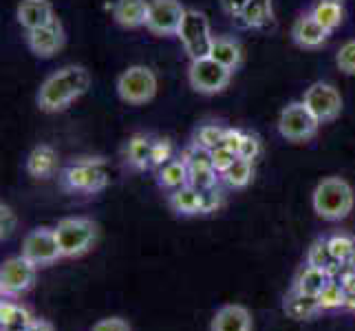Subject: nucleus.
Instances as JSON below:
<instances>
[{"instance_id":"obj_30","label":"nucleus","mask_w":355,"mask_h":331,"mask_svg":"<svg viewBox=\"0 0 355 331\" xmlns=\"http://www.w3.org/2000/svg\"><path fill=\"white\" fill-rule=\"evenodd\" d=\"M216 170L212 164H201V166H190V186L197 188L199 192H207L216 188Z\"/></svg>"},{"instance_id":"obj_32","label":"nucleus","mask_w":355,"mask_h":331,"mask_svg":"<svg viewBox=\"0 0 355 331\" xmlns=\"http://www.w3.org/2000/svg\"><path fill=\"white\" fill-rule=\"evenodd\" d=\"M318 300H320V307L322 309H338V307H345V287H342L340 280H334L329 283L322 294L318 296Z\"/></svg>"},{"instance_id":"obj_24","label":"nucleus","mask_w":355,"mask_h":331,"mask_svg":"<svg viewBox=\"0 0 355 331\" xmlns=\"http://www.w3.org/2000/svg\"><path fill=\"white\" fill-rule=\"evenodd\" d=\"M159 186L168 190H179L183 186H188L190 181V166L186 164V159H173L166 166L159 168Z\"/></svg>"},{"instance_id":"obj_22","label":"nucleus","mask_w":355,"mask_h":331,"mask_svg":"<svg viewBox=\"0 0 355 331\" xmlns=\"http://www.w3.org/2000/svg\"><path fill=\"white\" fill-rule=\"evenodd\" d=\"M239 20L248 29L267 27V24L274 22V0H250Z\"/></svg>"},{"instance_id":"obj_28","label":"nucleus","mask_w":355,"mask_h":331,"mask_svg":"<svg viewBox=\"0 0 355 331\" xmlns=\"http://www.w3.org/2000/svg\"><path fill=\"white\" fill-rule=\"evenodd\" d=\"M223 179L232 188H245L254 179V162H250V159H243V157H236L234 164H232L223 173Z\"/></svg>"},{"instance_id":"obj_41","label":"nucleus","mask_w":355,"mask_h":331,"mask_svg":"<svg viewBox=\"0 0 355 331\" xmlns=\"http://www.w3.org/2000/svg\"><path fill=\"white\" fill-rule=\"evenodd\" d=\"M243 130H239V128H225V137H223V144L221 146H225V148H230V151H234L236 155H239V148H241V142H243Z\"/></svg>"},{"instance_id":"obj_2","label":"nucleus","mask_w":355,"mask_h":331,"mask_svg":"<svg viewBox=\"0 0 355 331\" xmlns=\"http://www.w3.org/2000/svg\"><path fill=\"white\" fill-rule=\"evenodd\" d=\"M111 168L102 157H80L60 173V183L69 192L93 194L108 186Z\"/></svg>"},{"instance_id":"obj_12","label":"nucleus","mask_w":355,"mask_h":331,"mask_svg":"<svg viewBox=\"0 0 355 331\" xmlns=\"http://www.w3.org/2000/svg\"><path fill=\"white\" fill-rule=\"evenodd\" d=\"M186 14L179 0H148V18H146V29L153 35H177L179 24Z\"/></svg>"},{"instance_id":"obj_39","label":"nucleus","mask_w":355,"mask_h":331,"mask_svg":"<svg viewBox=\"0 0 355 331\" xmlns=\"http://www.w3.org/2000/svg\"><path fill=\"white\" fill-rule=\"evenodd\" d=\"M91 331H132V327L124 321V318L111 316V318H102V321H97Z\"/></svg>"},{"instance_id":"obj_9","label":"nucleus","mask_w":355,"mask_h":331,"mask_svg":"<svg viewBox=\"0 0 355 331\" xmlns=\"http://www.w3.org/2000/svg\"><path fill=\"white\" fill-rule=\"evenodd\" d=\"M22 256L29 259L35 267L53 265L58 259H62V250L51 228H35L22 241Z\"/></svg>"},{"instance_id":"obj_18","label":"nucleus","mask_w":355,"mask_h":331,"mask_svg":"<svg viewBox=\"0 0 355 331\" xmlns=\"http://www.w3.org/2000/svg\"><path fill=\"white\" fill-rule=\"evenodd\" d=\"M58 170V153L53 146L40 144L27 157V173L35 179H49Z\"/></svg>"},{"instance_id":"obj_36","label":"nucleus","mask_w":355,"mask_h":331,"mask_svg":"<svg viewBox=\"0 0 355 331\" xmlns=\"http://www.w3.org/2000/svg\"><path fill=\"white\" fill-rule=\"evenodd\" d=\"M212 153V166H214V170L218 175H223L225 170L234 164V159L239 157L234 151H230V148H225V146H216L214 151H210Z\"/></svg>"},{"instance_id":"obj_31","label":"nucleus","mask_w":355,"mask_h":331,"mask_svg":"<svg viewBox=\"0 0 355 331\" xmlns=\"http://www.w3.org/2000/svg\"><path fill=\"white\" fill-rule=\"evenodd\" d=\"M223 137H225V128L218 126V124H203L197 135H194V144L201 146L205 151H214L216 146L223 144Z\"/></svg>"},{"instance_id":"obj_5","label":"nucleus","mask_w":355,"mask_h":331,"mask_svg":"<svg viewBox=\"0 0 355 331\" xmlns=\"http://www.w3.org/2000/svg\"><path fill=\"white\" fill-rule=\"evenodd\" d=\"M157 89L159 82L155 71L144 65H132L117 78V95L121 97V102L130 106L148 104L150 100H155Z\"/></svg>"},{"instance_id":"obj_44","label":"nucleus","mask_w":355,"mask_h":331,"mask_svg":"<svg viewBox=\"0 0 355 331\" xmlns=\"http://www.w3.org/2000/svg\"><path fill=\"white\" fill-rule=\"evenodd\" d=\"M27 331H53V325L49 321H42V318H33L31 325L27 327Z\"/></svg>"},{"instance_id":"obj_29","label":"nucleus","mask_w":355,"mask_h":331,"mask_svg":"<svg viewBox=\"0 0 355 331\" xmlns=\"http://www.w3.org/2000/svg\"><path fill=\"white\" fill-rule=\"evenodd\" d=\"M307 265H313V267H320V269H327V272H334V269L340 265L336 261V256L329 250V243L327 239L322 241H315L311 248H309V254H307Z\"/></svg>"},{"instance_id":"obj_6","label":"nucleus","mask_w":355,"mask_h":331,"mask_svg":"<svg viewBox=\"0 0 355 331\" xmlns=\"http://www.w3.org/2000/svg\"><path fill=\"white\" fill-rule=\"evenodd\" d=\"M177 38L181 40L186 53L197 60V58H205L210 56V49L214 42V35L210 29V20H207L205 14L197 9H186L183 14V20L179 24V31H177Z\"/></svg>"},{"instance_id":"obj_20","label":"nucleus","mask_w":355,"mask_h":331,"mask_svg":"<svg viewBox=\"0 0 355 331\" xmlns=\"http://www.w3.org/2000/svg\"><path fill=\"white\" fill-rule=\"evenodd\" d=\"M126 164L135 170H146L153 166V137L148 135H132L124 148Z\"/></svg>"},{"instance_id":"obj_17","label":"nucleus","mask_w":355,"mask_h":331,"mask_svg":"<svg viewBox=\"0 0 355 331\" xmlns=\"http://www.w3.org/2000/svg\"><path fill=\"white\" fill-rule=\"evenodd\" d=\"M113 18L117 24H121V27H126V29L146 27V18H148V0H115Z\"/></svg>"},{"instance_id":"obj_46","label":"nucleus","mask_w":355,"mask_h":331,"mask_svg":"<svg viewBox=\"0 0 355 331\" xmlns=\"http://www.w3.org/2000/svg\"><path fill=\"white\" fill-rule=\"evenodd\" d=\"M18 331H27V329H18Z\"/></svg>"},{"instance_id":"obj_14","label":"nucleus","mask_w":355,"mask_h":331,"mask_svg":"<svg viewBox=\"0 0 355 331\" xmlns=\"http://www.w3.org/2000/svg\"><path fill=\"white\" fill-rule=\"evenodd\" d=\"M16 18L24 31L46 27V24L58 20L53 5L49 0H20V5L16 9Z\"/></svg>"},{"instance_id":"obj_19","label":"nucleus","mask_w":355,"mask_h":331,"mask_svg":"<svg viewBox=\"0 0 355 331\" xmlns=\"http://www.w3.org/2000/svg\"><path fill=\"white\" fill-rule=\"evenodd\" d=\"M283 309L289 318H293V321H309V318L322 312L320 300L313 296H307V294H300L298 289H291L287 294Z\"/></svg>"},{"instance_id":"obj_35","label":"nucleus","mask_w":355,"mask_h":331,"mask_svg":"<svg viewBox=\"0 0 355 331\" xmlns=\"http://www.w3.org/2000/svg\"><path fill=\"white\" fill-rule=\"evenodd\" d=\"M336 65L342 73L355 76V40H349L340 46V51L336 56Z\"/></svg>"},{"instance_id":"obj_43","label":"nucleus","mask_w":355,"mask_h":331,"mask_svg":"<svg viewBox=\"0 0 355 331\" xmlns=\"http://www.w3.org/2000/svg\"><path fill=\"white\" fill-rule=\"evenodd\" d=\"M218 205H221V199H218V192H216V188H214V190H207V192H203V214H207V212H214Z\"/></svg>"},{"instance_id":"obj_27","label":"nucleus","mask_w":355,"mask_h":331,"mask_svg":"<svg viewBox=\"0 0 355 331\" xmlns=\"http://www.w3.org/2000/svg\"><path fill=\"white\" fill-rule=\"evenodd\" d=\"M31 314L20 307V305L3 300L0 303V327L3 331H18V329H27L31 325Z\"/></svg>"},{"instance_id":"obj_45","label":"nucleus","mask_w":355,"mask_h":331,"mask_svg":"<svg viewBox=\"0 0 355 331\" xmlns=\"http://www.w3.org/2000/svg\"><path fill=\"white\" fill-rule=\"evenodd\" d=\"M349 267H351V269H355V252H353V256H351V261H349Z\"/></svg>"},{"instance_id":"obj_38","label":"nucleus","mask_w":355,"mask_h":331,"mask_svg":"<svg viewBox=\"0 0 355 331\" xmlns=\"http://www.w3.org/2000/svg\"><path fill=\"white\" fill-rule=\"evenodd\" d=\"M259 155H261V139L256 137V135H252V133H245L243 142H241V148H239V157L254 162Z\"/></svg>"},{"instance_id":"obj_16","label":"nucleus","mask_w":355,"mask_h":331,"mask_svg":"<svg viewBox=\"0 0 355 331\" xmlns=\"http://www.w3.org/2000/svg\"><path fill=\"white\" fill-rule=\"evenodd\" d=\"M291 38L302 49H320L329 38V31L311 14H307V16H300L296 22H293Z\"/></svg>"},{"instance_id":"obj_1","label":"nucleus","mask_w":355,"mask_h":331,"mask_svg":"<svg viewBox=\"0 0 355 331\" xmlns=\"http://www.w3.org/2000/svg\"><path fill=\"white\" fill-rule=\"evenodd\" d=\"M91 89V73L80 65H67L51 73L38 91V106L44 113H60Z\"/></svg>"},{"instance_id":"obj_26","label":"nucleus","mask_w":355,"mask_h":331,"mask_svg":"<svg viewBox=\"0 0 355 331\" xmlns=\"http://www.w3.org/2000/svg\"><path fill=\"white\" fill-rule=\"evenodd\" d=\"M210 58L216 60L218 65L227 67L230 71H234L241 65L243 53H241V46H239L236 40H232V38H214L212 49H210Z\"/></svg>"},{"instance_id":"obj_34","label":"nucleus","mask_w":355,"mask_h":331,"mask_svg":"<svg viewBox=\"0 0 355 331\" xmlns=\"http://www.w3.org/2000/svg\"><path fill=\"white\" fill-rule=\"evenodd\" d=\"M175 146L168 137H157L153 139V166H166L168 162H173Z\"/></svg>"},{"instance_id":"obj_10","label":"nucleus","mask_w":355,"mask_h":331,"mask_svg":"<svg viewBox=\"0 0 355 331\" xmlns=\"http://www.w3.org/2000/svg\"><path fill=\"white\" fill-rule=\"evenodd\" d=\"M302 102L320 124H329V121L338 119L342 113V95L334 84H329V82L311 84V87L304 91Z\"/></svg>"},{"instance_id":"obj_40","label":"nucleus","mask_w":355,"mask_h":331,"mask_svg":"<svg viewBox=\"0 0 355 331\" xmlns=\"http://www.w3.org/2000/svg\"><path fill=\"white\" fill-rule=\"evenodd\" d=\"M340 283L345 287V309L355 312V269H351L347 276H342Z\"/></svg>"},{"instance_id":"obj_23","label":"nucleus","mask_w":355,"mask_h":331,"mask_svg":"<svg viewBox=\"0 0 355 331\" xmlns=\"http://www.w3.org/2000/svg\"><path fill=\"white\" fill-rule=\"evenodd\" d=\"M329 283H331V272H327V269H320V267H313V265H307L298 274L293 289H298L300 294H307V296L318 298Z\"/></svg>"},{"instance_id":"obj_8","label":"nucleus","mask_w":355,"mask_h":331,"mask_svg":"<svg viewBox=\"0 0 355 331\" xmlns=\"http://www.w3.org/2000/svg\"><path fill=\"white\" fill-rule=\"evenodd\" d=\"M188 80H190V87L197 93L216 95L227 89V84L232 80V71L223 65H218L210 56H205L190 62Z\"/></svg>"},{"instance_id":"obj_3","label":"nucleus","mask_w":355,"mask_h":331,"mask_svg":"<svg viewBox=\"0 0 355 331\" xmlns=\"http://www.w3.org/2000/svg\"><path fill=\"white\" fill-rule=\"evenodd\" d=\"M353 188L342 177H327L313 190V210L324 221L347 219L353 210Z\"/></svg>"},{"instance_id":"obj_11","label":"nucleus","mask_w":355,"mask_h":331,"mask_svg":"<svg viewBox=\"0 0 355 331\" xmlns=\"http://www.w3.org/2000/svg\"><path fill=\"white\" fill-rule=\"evenodd\" d=\"M35 269L38 267L29 259H24L22 254L7 259L3 267H0V291H3V296L14 298L31 289L35 280Z\"/></svg>"},{"instance_id":"obj_7","label":"nucleus","mask_w":355,"mask_h":331,"mask_svg":"<svg viewBox=\"0 0 355 331\" xmlns=\"http://www.w3.org/2000/svg\"><path fill=\"white\" fill-rule=\"evenodd\" d=\"M320 121L313 117L304 102H291L278 117V133L291 144H304L315 137Z\"/></svg>"},{"instance_id":"obj_21","label":"nucleus","mask_w":355,"mask_h":331,"mask_svg":"<svg viewBox=\"0 0 355 331\" xmlns=\"http://www.w3.org/2000/svg\"><path fill=\"white\" fill-rule=\"evenodd\" d=\"M173 212L183 214V217H194V214H203V192H199L197 188H192L190 183L183 186L179 190L170 192L168 199Z\"/></svg>"},{"instance_id":"obj_15","label":"nucleus","mask_w":355,"mask_h":331,"mask_svg":"<svg viewBox=\"0 0 355 331\" xmlns=\"http://www.w3.org/2000/svg\"><path fill=\"white\" fill-rule=\"evenodd\" d=\"M210 331H252V314L243 305H223L216 309L210 323Z\"/></svg>"},{"instance_id":"obj_13","label":"nucleus","mask_w":355,"mask_h":331,"mask_svg":"<svg viewBox=\"0 0 355 331\" xmlns=\"http://www.w3.org/2000/svg\"><path fill=\"white\" fill-rule=\"evenodd\" d=\"M27 46L31 49L33 56L38 58H53L60 49L64 46V29L58 20L40 29L27 31Z\"/></svg>"},{"instance_id":"obj_25","label":"nucleus","mask_w":355,"mask_h":331,"mask_svg":"<svg viewBox=\"0 0 355 331\" xmlns=\"http://www.w3.org/2000/svg\"><path fill=\"white\" fill-rule=\"evenodd\" d=\"M311 16L331 33L345 22V7L340 0H318V5L311 9Z\"/></svg>"},{"instance_id":"obj_4","label":"nucleus","mask_w":355,"mask_h":331,"mask_svg":"<svg viewBox=\"0 0 355 331\" xmlns=\"http://www.w3.org/2000/svg\"><path fill=\"white\" fill-rule=\"evenodd\" d=\"M53 230L60 250H62V259H78V256L87 254L97 241V226L84 217H69L58 221Z\"/></svg>"},{"instance_id":"obj_42","label":"nucleus","mask_w":355,"mask_h":331,"mask_svg":"<svg viewBox=\"0 0 355 331\" xmlns=\"http://www.w3.org/2000/svg\"><path fill=\"white\" fill-rule=\"evenodd\" d=\"M248 3H250V0H221V7H223L225 14L239 18L243 14V9L248 7Z\"/></svg>"},{"instance_id":"obj_37","label":"nucleus","mask_w":355,"mask_h":331,"mask_svg":"<svg viewBox=\"0 0 355 331\" xmlns=\"http://www.w3.org/2000/svg\"><path fill=\"white\" fill-rule=\"evenodd\" d=\"M18 226V217L16 212L11 210L9 205L5 203H0V239H9L11 235H14V230Z\"/></svg>"},{"instance_id":"obj_33","label":"nucleus","mask_w":355,"mask_h":331,"mask_svg":"<svg viewBox=\"0 0 355 331\" xmlns=\"http://www.w3.org/2000/svg\"><path fill=\"white\" fill-rule=\"evenodd\" d=\"M329 243V250H331V254L336 256L338 263H349L351 256L355 252V241L345 237V235H336L331 239H327Z\"/></svg>"}]
</instances>
